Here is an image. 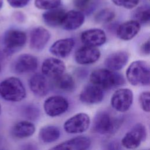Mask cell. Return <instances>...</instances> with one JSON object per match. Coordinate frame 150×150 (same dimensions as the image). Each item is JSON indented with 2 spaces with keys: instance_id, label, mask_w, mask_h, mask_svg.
Returning <instances> with one entry per match:
<instances>
[{
  "instance_id": "cell-1",
  "label": "cell",
  "mask_w": 150,
  "mask_h": 150,
  "mask_svg": "<svg viewBox=\"0 0 150 150\" xmlns=\"http://www.w3.org/2000/svg\"><path fill=\"white\" fill-rule=\"evenodd\" d=\"M90 80L92 84L105 90L119 87L125 83L122 74L108 69H98L93 71L90 76Z\"/></svg>"
},
{
  "instance_id": "cell-2",
  "label": "cell",
  "mask_w": 150,
  "mask_h": 150,
  "mask_svg": "<svg viewBox=\"0 0 150 150\" xmlns=\"http://www.w3.org/2000/svg\"><path fill=\"white\" fill-rule=\"evenodd\" d=\"M26 94L22 82L17 77H10L0 83V96L6 101H21L25 98Z\"/></svg>"
},
{
  "instance_id": "cell-3",
  "label": "cell",
  "mask_w": 150,
  "mask_h": 150,
  "mask_svg": "<svg viewBox=\"0 0 150 150\" xmlns=\"http://www.w3.org/2000/svg\"><path fill=\"white\" fill-rule=\"evenodd\" d=\"M127 79L132 86H148L150 83V69L144 60L133 62L126 71Z\"/></svg>"
},
{
  "instance_id": "cell-4",
  "label": "cell",
  "mask_w": 150,
  "mask_h": 150,
  "mask_svg": "<svg viewBox=\"0 0 150 150\" xmlns=\"http://www.w3.org/2000/svg\"><path fill=\"white\" fill-rule=\"evenodd\" d=\"M120 126V121L106 111H100L93 120V129L100 134H111L115 132Z\"/></svg>"
},
{
  "instance_id": "cell-5",
  "label": "cell",
  "mask_w": 150,
  "mask_h": 150,
  "mask_svg": "<svg viewBox=\"0 0 150 150\" xmlns=\"http://www.w3.org/2000/svg\"><path fill=\"white\" fill-rule=\"evenodd\" d=\"M26 33L21 30L10 29L7 30L3 38V46L5 52L11 54L20 50L26 43Z\"/></svg>"
},
{
  "instance_id": "cell-6",
  "label": "cell",
  "mask_w": 150,
  "mask_h": 150,
  "mask_svg": "<svg viewBox=\"0 0 150 150\" xmlns=\"http://www.w3.org/2000/svg\"><path fill=\"white\" fill-rule=\"evenodd\" d=\"M146 134L145 127L138 123L125 134L121 141L122 145L127 149H135L146 139Z\"/></svg>"
},
{
  "instance_id": "cell-7",
  "label": "cell",
  "mask_w": 150,
  "mask_h": 150,
  "mask_svg": "<svg viewBox=\"0 0 150 150\" xmlns=\"http://www.w3.org/2000/svg\"><path fill=\"white\" fill-rule=\"evenodd\" d=\"M133 101V93L129 88L117 90L111 98L112 107L116 111L124 112L129 110Z\"/></svg>"
},
{
  "instance_id": "cell-8",
  "label": "cell",
  "mask_w": 150,
  "mask_h": 150,
  "mask_svg": "<svg viewBox=\"0 0 150 150\" xmlns=\"http://www.w3.org/2000/svg\"><path fill=\"white\" fill-rule=\"evenodd\" d=\"M90 124V117L86 113L80 112L66 120L63 128L69 134H79L85 132L88 128Z\"/></svg>"
},
{
  "instance_id": "cell-9",
  "label": "cell",
  "mask_w": 150,
  "mask_h": 150,
  "mask_svg": "<svg viewBox=\"0 0 150 150\" xmlns=\"http://www.w3.org/2000/svg\"><path fill=\"white\" fill-rule=\"evenodd\" d=\"M43 108L47 115L52 117H57L67 110L69 102L61 96H53L48 97L45 101Z\"/></svg>"
},
{
  "instance_id": "cell-10",
  "label": "cell",
  "mask_w": 150,
  "mask_h": 150,
  "mask_svg": "<svg viewBox=\"0 0 150 150\" xmlns=\"http://www.w3.org/2000/svg\"><path fill=\"white\" fill-rule=\"evenodd\" d=\"M100 55V52L96 47L84 45L76 50L74 59L80 64H90L97 62Z\"/></svg>"
},
{
  "instance_id": "cell-11",
  "label": "cell",
  "mask_w": 150,
  "mask_h": 150,
  "mask_svg": "<svg viewBox=\"0 0 150 150\" xmlns=\"http://www.w3.org/2000/svg\"><path fill=\"white\" fill-rule=\"evenodd\" d=\"M65 69L64 63L62 60L55 57H49L45 59L42 65L43 74L53 79L63 74Z\"/></svg>"
},
{
  "instance_id": "cell-12",
  "label": "cell",
  "mask_w": 150,
  "mask_h": 150,
  "mask_svg": "<svg viewBox=\"0 0 150 150\" xmlns=\"http://www.w3.org/2000/svg\"><path fill=\"white\" fill-rule=\"evenodd\" d=\"M104 98L103 89L97 85L90 84L86 85L81 91L80 100L87 104H96L102 101Z\"/></svg>"
},
{
  "instance_id": "cell-13",
  "label": "cell",
  "mask_w": 150,
  "mask_h": 150,
  "mask_svg": "<svg viewBox=\"0 0 150 150\" xmlns=\"http://www.w3.org/2000/svg\"><path fill=\"white\" fill-rule=\"evenodd\" d=\"M38 65L37 58L30 54H22L17 57L13 63L15 73L23 74L35 71Z\"/></svg>"
},
{
  "instance_id": "cell-14",
  "label": "cell",
  "mask_w": 150,
  "mask_h": 150,
  "mask_svg": "<svg viewBox=\"0 0 150 150\" xmlns=\"http://www.w3.org/2000/svg\"><path fill=\"white\" fill-rule=\"evenodd\" d=\"M50 38V32L45 28H35L30 33V46L33 50H41L47 43Z\"/></svg>"
},
{
  "instance_id": "cell-15",
  "label": "cell",
  "mask_w": 150,
  "mask_h": 150,
  "mask_svg": "<svg viewBox=\"0 0 150 150\" xmlns=\"http://www.w3.org/2000/svg\"><path fill=\"white\" fill-rule=\"evenodd\" d=\"M81 42L87 46L97 47L103 45L106 41V35L100 29H90L83 32L80 36Z\"/></svg>"
},
{
  "instance_id": "cell-16",
  "label": "cell",
  "mask_w": 150,
  "mask_h": 150,
  "mask_svg": "<svg viewBox=\"0 0 150 150\" xmlns=\"http://www.w3.org/2000/svg\"><path fill=\"white\" fill-rule=\"evenodd\" d=\"M91 145V140L88 137L79 136L63 142L52 148V149H69V150H85Z\"/></svg>"
},
{
  "instance_id": "cell-17",
  "label": "cell",
  "mask_w": 150,
  "mask_h": 150,
  "mask_svg": "<svg viewBox=\"0 0 150 150\" xmlns=\"http://www.w3.org/2000/svg\"><path fill=\"white\" fill-rule=\"evenodd\" d=\"M84 15L80 11L71 10L66 12L61 26L67 30L79 28L84 22Z\"/></svg>"
},
{
  "instance_id": "cell-18",
  "label": "cell",
  "mask_w": 150,
  "mask_h": 150,
  "mask_svg": "<svg viewBox=\"0 0 150 150\" xmlns=\"http://www.w3.org/2000/svg\"><path fill=\"white\" fill-rule=\"evenodd\" d=\"M29 87L35 95L38 97H43L49 90V84L45 76L36 73L29 80Z\"/></svg>"
},
{
  "instance_id": "cell-19",
  "label": "cell",
  "mask_w": 150,
  "mask_h": 150,
  "mask_svg": "<svg viewBox=\"0 0 150 150\" xmlns=\"http://www.w3.org/2000/svg\"><path fill=\"white\" fill-rule=\"evenodd\" d=\"M141 29L140 23L135 20L126 21L121 24L117 28L118 37L124 40H129L134 38Z\"/></svg>"
},
{
  "instance_id": "cell-20",
  "label": "cell",
  "mask_w": 150,
  "mask_h": 150,
  "mask_svg": "<svg viewBox=\"0 0 150 150\" xmlns=\"http://www.w3.org/2000/svg\"><path fill=\"white\" fill-rule=\"evenodd\" d=\"M75 42L72 38H65L56 41L50 47V53L58 57H67L73 50Z\"/></svg>"
},
{
  "instance_id": "cell-21",
  "label": "cell",
  "mask_w": 150,
  "mask_h": 150,
  "mask_svg": "<svg viewBox=\"0 0 150 150\" xmlns=\"http://www.w3.org/2000/svg\"><path fill=\"white\" fill-rule=\"evenodd\" d=\"M129 55L125 51H118L108 55L105 60V65L110 70L117 71L122 69L127 63Z\"/></svg>"
},
{
  "instance_id": "cell-22",
  "label": "cell",
  "mask_w": 150,
  "mask_h": 150,
  "mask_svg": "<svg viewBox=\"0 0 150 150\" xmlns=\"http://www.w3.org/2000/svg\"><path fill=\"white\" fill-rule=\"evenodd\" d=\"M65 13L66 11L64 9L57 7L47 10L43 13L42 18L47 25L56 27L61 26Z\"/></svg>"
},
{
  "instance_id": "cell-23",
  "label": "cell",
  "mask_w": 150,
  "mask_h": 150,
  "mask_svg": "<svg viewBox=\"0 0 150 150\" xmlns=\"http://www.w3.org/2000/svg\"><path fill=\"white\" fill-rule=\"evenodd\" d=\"M35 125L28 121H21L14 125L12 132L18 138H25L30 137L35 132Z\"/></svg>"
},
{
  "instance_id": "cell-24",
  "label": "cell",
  "mask_w": 150,
  "mask_h": 150,
  "mask_svg": "<svg viewBox=\"0 0 150 150\" xmlns=\"http://www.w3.org/2000/svg\"><path fill=\"white\" fill-rule=\"evenodd\" d=\"M54 85L57 90L62 91L70 93L75 89V81L73 77L68 73H63L53 79Z\"/></svg>"
},
{
  "instance_id": "cell-25",
  "label": "cell",
  "mask_w": 150,
  "mask_h": 150,
  "mask_svg": "<svg viewBox=\"0 0 150 150\" xmlns=\"http://www.w3.org/2000/svg\"><path fill=\"white\" fill-rule=\"evenodd\" d=\"M60 135L59 129L54 125L45 126L40 129L39 138L44 143H51L56 141Z\"/></svg>"
},
{
  "instance_id": "cell-26",
  "label": "cell",
  "mask_w": 150,
  "mask_h": 150,
  "mask_svg": "<svg viewBox=\"0 0 150 150\" xmlns=\"http://www.w3.org/2000/svg\"><path fill=\"white\" fill-rule=\"evenodd\" d=\"M133 18L139 23H149L150 21L149 6L145 5L137 8L134 12Z\"/></svg>"
},
{
  "instance_id": "cell-27",
  "label": "cell",
  "mask_w": 150,
  "mask_h": 150,
  "mask_svg": "<svg viewBox=\"0 0 150 150\" xmlns=\"http://www.w3.org/2000/svg\"><path fill=\"white\" fill-rule=\"evenodd\" d=\"M115 18V12L111 9L104 8L99 11L94 16V20L99 23L111 22Z\"/></svg>"
},
{
  "instance_id": "cell-28",
  "label": "cell",
  "mask_w": 150,
  "mask_h": 150,
  "mask_svg": "<svg viewBox=\"0 0 150 150\" xmlns=\"http://www.w3.org/2000/svg\"><path fill=\"white\" fill-rule=\"evenodd\" d=\"M61 4V0H35V6L40 9L49 10L57 8Z\"/></svg>"
},
{
  "instance_id": "cell-29",
  "label": "cell",
  "mask_w": 150,
  "mask_h": 150,
  "mask_svg": "<svg viewBox=\"0 0 150 150\" xmlns=\"http://www.w3.org/2000/svg\"><path fill=\"white\" fill-rule=\"evenodd\" d=\"M95 0H73L74 6L81 12L88 13L94 6Z\"/></svg>"
},
{
  "instance_id": "cell-30",
  "label": "cell",
  "mask_w": 150,
  "mask_h": 150,
  "mask_svg": "<svg viewBox=\"0 0 150 150\" xmlns=\"http://www.w3.org/2000/svg\"><path fill=\"white\" fill-rule=\"evenodd\" d=\"M23 113L24 116L28 119L35 120L39 117L40 111L36 105L29 104L24 107Z\"/></svg>"
},
{
  "instance_id": "cell-31",
  "label": "cell",
  "mask_w": 150,
  "mask_h": 150,
  "mask_svg": "<svg viewBox=\"0 0 150 150\" xmlns=\"http://www.w3.org/2000/svg\"><path fill=\"white\" fill-rule=\"evenodd\" d=\"M139 102L141 108L144 111L149 112L150 111V93L149 91L141 93L139 97Z\"/></svg>"
},
{
  "instance_id": "cell-32",
  "label": "cell",
  "mask_w": 150,
  "mask_h": 150,
  "mask_svg": "<svg viewBox=\"0 0 150 150\" xmlns=\"http://www.w3.org/2000/svg\"><path fill=\"white\" fill-rule=\"evenodd\" d=\"M111 1L117 6L126 9H132L136 7L139 0H111Z\"/></svg>"
},
{
  "instance_id": "cell-33",
  "label": "cell",
  "mask_w": 150,
  "mask_h": 150,
  "mask_svg": "<svg viewBox=\"0 0 150 150\" xmlns=\"http://www.w3.org/2000/svg\"><path fill=\"white\" fill-rule=\"evenodd\" d=\"M30 0H7L9 5L15 8H21L25 6Z\"/></svg>"
},
{
  "instance_id": "cell-34",
  "label": "cell",
  "mask_w": 150,
  "mask_h": 150,
  "mask_svg": "<svg viewBox=\"0 0 150 150\" xmlns=\"http://www.w3.org/2000/svg\"><path fill=\"white\" fill-rule=\"evenodd\" d=\"M141 51L144 54H149V40L145 41L141 46Z\"/></svg>"
},
{
  "instance_id": "cell-35",
  "label": "cell",
  "mask_w": 150,
  "mask_h": 150,
  "mask_svg": "<svg viewBox=\"0 0 150 150\" xmlns=\"http://www.w3.org/2000/svg\"><path fill=\"white\" fill-rule=\"evenodd\" d=\"M3 5V0H0V9L2 7Z\"/></svg>"
},
{
  "instance_id": "cell-36",
  "label": "cell",
  "mask_w": 150,
  "mask_h": 150,
  "mask_svg": "<svg viewBox=\"0 0 150 150\" xmlns=\"http://www.w3.org/2000/svg\"><path fill=\"white\" fill-rule=\"evenodd\" d=\"M1 105L0 104V114H1Z\"/></svg>"
},
{
  "instance_id": "cell-37",
  "label": "cell",
  "mask_w": 150,
  "mask_h": 150,
  "mask_svg": "<svg viewBox=\"0 0 150 150\" xmlns=\"http://www.w3.org/2000/svg\"><path fill=\"white\" fill-rule=\"evenodd\" d=\"M1 65H0V72H1Z\"/></svg>"
}]
</instances>
